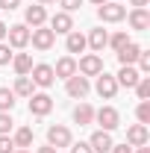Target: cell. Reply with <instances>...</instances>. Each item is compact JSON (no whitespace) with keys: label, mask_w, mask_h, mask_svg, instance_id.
I'll use <instances>...</instances> for the list:
<instances>
[{"label":"cell","mask_w":150,"mask_h":153,"mask_svg":"<svg viewBox=\"0 0 150 153\" xmlns=\"http://www.w3.org/2000/svg\"><path fill=\"white\" fill-rule=\"evenodd\" d=\"M94 121H97L100 130H106V133H112V130L121 127V115H118L115 106H100V109L94 112Z\"/></svg>","instance_id":"1"},{"label":"cell","mask_w":150,"mask_h":153,"mask_svg":"<svg viewBox=\"0 0 150 153\" xmlns=\"http://www.w3.org/2000/svg\"><path fill=\"white\" fill-rule=\"evenodd\" d=\"M97 18L106 21V24H118V21L127 18V6H121V3H103V6H97Z\"/></svg>","instance_id":"2"},{"label":"cell","mask_w":150,"mask_h":153,"mask_svg":"<svg viewBox=\"0 0 150 153\" xmlns=\"http://www.w3.org/2000/svg\"><path fill=\"white\" fill-rule=\"evenodd\" d=\"M30 41H33L36 50H50L53 41H56V33L50 27H36V30H30Z\"/></svg>","instance_id":"3"},{"label":"cell","mask_w":150,"mask_h":153,"mask_svg":"<svg viewBox=\"0 0 150 153\" xmlns=\"http://www.w3.org/2000/svg\"><path fill=\"white\" fill-rule=\"evenodd\" d=\"M71 141H74V138H71V130H68V127H62V124H53V127H50V130H47V144H50V147H71Z\"/></svg>","instance_id":"4"},{"label":"cell","mask_w":150,"mask_h":153,"mask_svg":"<svg viewBox=\"0 0 150 153\" xmlns=\"http://www.w3.org/2000/svg\"><path fill=\"white\" fill-rule=\"evenodd\" d=\"M30 79H33V82H36V85H41V88H50V85H53V82H56V74H53V65H44V62H41V65H33V71H30Z\"/></svg>","instance_id":"5"},{"label":"cell","mask_w":150,"mask_h":153,"mask_svg":"<svg viewBox=\"0 0 150 153\" xmlns=\"http://www.w3.org/2000/svg\"><path fill=\"white\" fill-rule=\"evenodd\" d=\"M65 91H68V97H74V100H82V97L91 91V85H88V76H68V85H65Z\"/></svg>","instance_id":"6"},{"label":"cell","mask_w":150,"mask_h":153,"mask_svg":"<svg viewBox=\"0 0 150 153\" xmlns=\"http://www.w3.org/2000/svg\"><path fill=\"white\" fill-rule=\"evenodd\" d=\"M53 109V97L50 94H30V115H36V118H44V115H50Z\"/></svg>","instance_id":"7"},{"label":"cell","mask_w":150,"mask_h":153,"mask_svg":"<svg viewBox=\"0 0 150 153\" xmlns=\"http://www.w3.org/2000/svg\"><path fill=\"white\" fill-rule=\"evenodd\" d=\"M94 88H97V94H100V97L112 100V97L118 94V79H115L112 74H106V71H100V74H97V85H94Z\"/></svg>","instance_id":"8"},{"label":"cell","mask_w":150,"mask_h":153,"mask_svg":"<svg viewBox=\"0 0 150 153\" xmlns=\"http://www.w3.org/2000/svg\"><path fill=\"white\" fill-rule=\"evenodd\" d=\"M76 71L82 76H97L100 71H103V59L97 56V53H88V56H82L79 62H76Z\"/></svg>","instance_id":"9"},{"label":"cell","mask_w":150,"mask_h":153,"mask_svg":"<svg viewBox=\"0 0 150 153\" xmlns=\"http://www.w3.org/2000/svg\"><path fill=\"white\" fill-rule=\"evenodd\" d=\"M6 36H9V47H27V44H30V30H27V24H12V27L6 30Z\"/></svg>","instance_id":"10"},{"label":"cell","mask_w":150,"mask_h":153,"mask_svg":"<svg viewBox=\"0 0 150 153\" xmlns=\"http://www.w3.org/2000/svg\"><path fill=\"white\" fill-rule=\"evenodd\" d=\"M112 144H115V141H112V135L106 133V130H97V133L88 138V147H91L94 153H109Z\"/></svg>","instance_id":"11"},{"label":"cell","mask_w":150,"mask_h":153,"mask_svg":"<svg viewBox=\"0 0 150 153\" xmlns=\"http://www.w3.org/2000/svg\"><path fill=\"white\" fill-rule=\"evenodd\" d=\"M147 138H150V133H147L144 124H132L130 130H127V144H130V147H141V144H147Z\"/></svg>","instance_id":"12"},{"label":"cell","mask_w":150,"mask_h":153,"mask_svg":"<svg viewBox=\"0 0 150 153\" xmlns=\"http://www.w3.org/2000/svg\"><path fill=\"white\" fill-rule=\"evenodd\" d=\"M118 85H124V88H135V82L141 79V74L132 68V65H121V71H118Z\"/></svg>","instance_id":"13"},{"label":"cell","mask_w":150,"mask_h":153,"mask_svg":"<svg viewBox=\"0 0 150 153\" xmlns=\"http://www.w3.org/2000/svg\"><path fill=\"white\" fill-rule=\"evenodd\" d=\"M50 30H53V33H65V36H68V33H71V30H74V21H71V15H68V12H56V15H53V18H50Z\"/></svg>","instance_id":"14"},{"label":"cell","mask_w":150,"mask_h":153,"mask_svg":"<svg viewBox=\"0 0 150 153\" xmlns=\"http://www.w3.org/2000/svg\"><path fill=\"white\" fill-rule=\"evenodd\" d=\"M24 18H27V24L36 30V27H44V21H47V12H44V6L38 3V6H27Z\"/></svg>","instance_id":"15"},{"label":"cell","mask_w":150,"mask_h":153,"mask_svg":"<svg viewBox=\"0 0 150 153\" xmlns=\"http://www.w3.org/2000/svg\"><path fill=\"white\" fill-rule=\"evenodd\" d=\"M85 44L91 47L94 53H103V47L109 44V33H106V30H91L88 38H85Z\"/></svg>","instance_id":"16"},{"label":"cell","mask_w":150,"mask_h":153,"mask_svg":"<svg viewBox=\"0 0 150 153\" xmlns=\"http://www.w3.org/2000/svg\"><path fill=\"white\" fill-rule=\"evenodd\" d=\"M53 74L62 76V79L74 76V74H76V59H74V56H62V59L56 62V68H53Z\"/></svg>","instance_id":"17"},{"label":"cell","mask_w":150,"mask_h":153,"mask_svg":"<svg viewBox=\"0 0 150 153\" xmlns=\"http://www.w3.org/2000/svg\"><path fill=\"white\" fill-rule=\"evenodd\" d=\"M130 27L138 30V33H144V30L150 27V12L147 9H132L130 12Z\"/></svg>","instance_id":"18"},{"label":"cell","mask_w":150,"mask_h":153,"mask_svg":"<svg viewBox=\"0 0 150 153\" xmlns=\"http://www.w3.org/2000/svg\"><path fill=\"white\" fill-rule=\"evenodd\" d=\"M138 53H141V47L130 41V44H124V47L118 50V62H121V65H135V59H138Z\"/></svg>","instance_id":"19"},{"label":"cell","mask_w":150,"mask_h":153,"mask_svg":"<svg viewBox=\"0 0 150 153\" xmlns=\"http://www.w3.org/2000/svg\"><path fill=\"white\" fill-rule=\"evenodd\" d=\"M12 68H15V74L18 76H27L33 71V56L30 53H18V56H12Z\"/></svg>","instance_id":"20"},{"label":"cell","mask_w":150,"mask_h":153,"mask_svg":"<svg viewBox=\"0 0 150 153\" xmlns=\"http://www.w3.org/2000/svg\"><path fill=\"white\" fill-rule=\"evenodd\" d=\"M65 47H68V53H82L88 44H85V36H82V33L71 30V33H68V41H65Z\"/></svg>","instance_id":"21"},{"label":"cell","mask_w":150,"mask_h":153,"mask_svg":"<svg viewBox=\"0 0 150 153\" xmlns=\"http://www.w3.org/2000/svg\"><path fill=\"white\" fill-rule=\"evenodd\" d=\"M94 121V109L88 106V103H79L74 109V124H79V127H85V124H91Z\"/></svg>","instance_id":"22"},{"label":"cell","mask_w":150,"mask_h":153,"mask_svg":"<svg viewBox=\"0 0 150 153\" xmlns=\"http://www.w3.org/2000/svg\"><path fill=\"white\" fill-rule=\"evenodd\" d=\"M33 88H36V82H33L30 76H18V79H15V88H12V91H15L18 97H30V94H36Z\"/></svg>","instance_id":"23"},{"label":"cell","mask_w":150,"mask_h":153,"mask_svg":"<svg viewBox=\"0 0 150 153\" xmlns=\"http://www.w3.org/2000/svg\"><path fill=\"white\" fill-rule=\"evenodd\" d=\"M12 141H15V147L27 150V147L33 144V130H30V127H21L18 133H15V138H12Z\"/></svg>","instance_id":"24"},{"label":"cell","mask_w":150,"mask_h":153,"mask_svg":"<svg viewBox=\"0 0 150 153\" xmlns=\"http://www.w3.org/2000/svg\"><path fill=\"white\" fill-rule=\"evenodd\" d=\"M12 109H15V91L0 88V112H12Z\"/></svg>","instance_id":"25"},{"label":"cell","mask_w":150,"mask_h":153,"mask_svg":"<svg viewBox=\"0 0 150 153\" xmlns=\"http://www.w3.org/2000/svg\"><path fill=\"white\" fill-rule=\"evenodd\" d=\"M135 94H138V100H150V76H141L135 82Z\"/></svg>","instance_id":"26"},{"label":"cell","mask_w":150,"mask_h":153,"mask_svg":"<svg viewBox=\"0 0 150 153\" xmlns=\"http://www.w3.org/2000/svg\"><path fill=\"white\" fill-rule=\"evenodd\" d=\"M135 115H138V124L147 127V124H150V100H141L138 109H135Z\"/></svg>","instance_id":"27"},{"label":"cell","mask_w":150,"mask_h":153,"mask_svg":"<svg viewBox=\"0 0 150 153\" xmlns=\"http://www.w3.org/2000/svg\"><path fill=\"white\" fill-rule=\"evenodd\" d=\"M124 44H130V38H127V33H115V36H109V47H112L115 53L124 47Z\"/></svg>","instance_id":"28"},{"label":"cell","mask_w":150,"mask_h":153,"mask_svg":"<svg viewBox=\"0 0 150 153\" xmlns=\"http://www.w3.org/2000/svg\"><path fill=\"white\" fill-rule=\"evenodd\" d=\"M135 62H138V74H150V53H144V50H141Z\"/></svg>","instance_id":"29"},{"label":"cell","mask_w":150,"mask_h":153,"mask_svg":"<svg viewBox=\"0 0 150 153\" xmlns=\"http://www.w3.org/2000/svg\"><path fill=\"white\" fill-rule=\"evenodd\" d=\"M9 133H12V118H9V112H0V135Z\"/></svg>","instance_id":"30"},{"label":"cell","mask_w":150,"mask_h":153,"mask_svg":"<svg viewBox=\"0 0 150 153\" xmlns=\"http://www.w3.org/2000/svg\"><path fill=\"white\" fill-rule=\"evenodd\" d=\"M59 6H62V12L71 15V12H76V9L82 6V0H59Z\"/></svg>","instance_id":"31"},{"label":"cell","mask_w":150,"mask_h":153,"mask_svg":"<svg viewBox=\"0 0 150 153\" xmlns=\"http://www.w3.org/2000/svg\"><path fill=\"white\" fill-rule=\"evenodd\" d=\"M0 153H15V141L9 135H0Z\"/></svg>","instance_id":"32"},{"label":"cell","mask_w":150,"mask_h":153,"mask_svg":"<svg viewBox=\"0 0 150 153\" xmlns=\"http://www.w3.org/2000/svg\"><path fill=\"white\" fill-rule=\"evenodd\" d=\"M12 62V50H9V44H0V65H9Z\"/></svg>","instance_id":"33"},{"label":"cell","mask_w":150,"mask_h":153,"mask_svg":"<svg viewBox=\"0 0 150 153\" xmlns=\"http://www.w3.org/2000/svg\"><path fill=\"white\" fill-rule=\"evenodd\" d=\"M71 153H94V150L88 147V141H76L74 147H71Z\"/></svg>","instance_id":"34"},{"label":"cell","mask_w":150,"mask_h":153,"mask_svg":"<svg viewBox=\"0 0 150 153\" xmlns=\"http://www.w3.org/2000/svg\"><path fill=\"white\" fill-rule=\"evenodd\" d=\"M18 6H21V0H0V9H6V12H12Z\"/></svg>","instance_id":"35"},{"label":"cell","mask_w":150,"mask_h":153,"mask_svg":"<svg viewBox=\"0 0 150 153\" xmlns=\"http://www.w3.org/2000/svg\"><path fill=\"white\" fill-rule=\"evenodd\" d=\"M109 153H132V147L124 141V144H112V150H109Z\"/></svg>","instance_id":"36"},{"label":"cell","mask_w":150,"mask_h":153,"mask_svg":"<svg viewBox=\"0 0 150 153\" xmlns=\"http://www.w3.org/2000/svg\"><path fill=\"white\" fill-rule=\"evenodd\" d=\"M132 6H135V9H147V0H130Z\"/></svg>","instance_id":"37"},{"label":"cell","mask_w":150,"mask_h":153,"mask_svg":"<svg viewBox=\"0 0 150 153\" xmlns=\"http://www.w3.org/2000/svg\"><path fill=\"white\" fill-rule=\"evenodd\" d=\"M38 153H59L56 147H50V144H44V147H38Z\"/></svg>","instance_id":"38"},{"label":"cell","mask_w":150,"mask_h":153,"mask_svg":"<svg viewBox=\"0 0 150 153\" xmlns=\"http://www.w3.org/2000/svg\"><path fill=\"white\" fill-rule=\"evenodd\" d=\"M6 30H9V27H6V24L0 21V38H6Z\"/></svg>","instance_id":"39"},{"label":"cell","mask_w":150,"mask_h":153,"mask_svg":"<svg viewBox=\"0 0 150 153\" xmlns=\"http://www.w3.org/2000/svg\"><path fill=\"white\" fill-rule=\"evenodd\" d=\"M135 153H150V147H147V144H141V147H138Z\"/></svg>","instance_id":"40"},{"label":"cell","mask_w":150,"mask_h":153,"mask_svg":"<svg viewBox=\"0 0 150 153\" xmlns=\"http://www.w3.org/2000/svg\"><path fill=\"white\" fill-rule=\"evenodd\" d=\"M91 3H94V6H103V3H106V0H91Z\"/></svg>","instance_id":"41"},{"label":"cell","mask_w":150,"mask_h":153,"mask_svg":"<svg viewBox=\"0 0 150 153\" xmlns=\"http://www.w3.org/2000/svg\"><path fill=\"white\" fill-rule=\"evenodd\" d=\"M38 3H41V6H44V3H53V0H38Z\"/></svg>","instance_id":"42"},{"label":"cell","mask_w":150,"mask_h":153,"mask_svg":"<svg viewBox=\"0 0 150 153\" xmlns=\"http://www.w3.org/2000/svg\"><path fill=\"white\" fill-rule=\"evenodd\" d=\"M15 153H30V150H15Z\"/></svg>","instance_id":"43"}]
</instances>
